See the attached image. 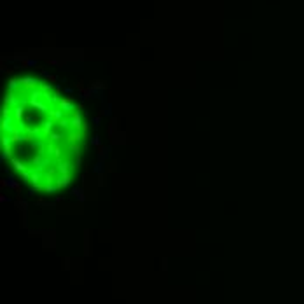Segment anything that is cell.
Here are the masks:
<instances>
[{"instance_id": "1", "label": "cell", "mask_w": 304, "mask_h": 304, "mask_svg": "<svg viewBox=\"0 0 304 304\" xmlns=\"http://www.w3.org/2000/svg\"><path fill=\"white\" fill-rule=\"evenodd\" d=\"M87 124L70 98L31 77L12 79L3 100V157L38 192L72 182Z\"/></svg>"}]
</instances>
